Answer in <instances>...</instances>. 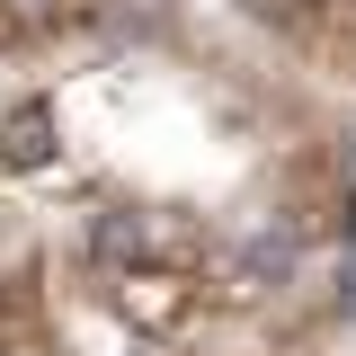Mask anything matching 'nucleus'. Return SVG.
Wrapping results in <instances>:
<instances>
[{
  "mask_svg": "<svg viewBox=\"0 0 356 356\" xmlns=\"http://www.w3.org/2000/svg\"><path fill=\"white\" fill-rule=\"evenodd\" d=\"M107 303L125 312L134 330H152V339H170V330H187V321L205 312V294H196V276H170V267H125Z\"/></svg>",
  "mask_w": 356,
  "mask_h": 356,
  "instance_id": "nucleus-1",
  "label": "nucleus"
},
{
  "mask_svg": "<svg viewBox=\"0 0 356 356\" xmlns=\"http://www.w3.org/2000/svg\"><path fill=\"white\" fill-rule=\"evenodd\" d=\"M54 152H63V134H54V107H44V98H18V107L0 116V170L36 178V170H54Z\"/></svg>",
  "mask_w": 356,
  "mask_h": 356,
  "instance_id": "nucleus-2",
  "label": "nucleus"
}]
</instances>
